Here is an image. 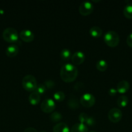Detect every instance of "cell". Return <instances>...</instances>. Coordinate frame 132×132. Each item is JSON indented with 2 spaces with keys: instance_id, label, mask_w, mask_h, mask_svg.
Wrapping results in <instances>:
<instances>
[{
  "instance_id": "1",
  "label": "cell",
  "mask_w": 132,
  "mask_h": 132,
  "mask_svg": "<svg viewBox=\"0 0 132 132\" xmlns=\"http://www.w3.org/2000/svg\"><path fill=\"white\" fill-rule=\"evenodd\" d=\"M78 76V69L74 64L67 63L62 66L60 69L61 79L65 82L75 81Z\"/></svg>"
},
{
  "instance_id": "2",
  "label": "cell",
  "mask_w": 132,
  "mask_h": 132,
  "mask_svg": "<svg viewBox=\"0 0 132 132\" xmlns=\"http://www.w3.org/2000/svg\"><path fill=\"white\" fill-rule=\"evenodd\" d=\"M104 40L107 46L110 47H116L119 45L120 38L119 34L116 32L109 30L105 34L104 36Z\"/></svg>"
},
{
  "instance_id": "3",
  "label": "cell",
  "mask_w": 132,
  "mask_h": 132,
  "mask_svg": "<svg viewBox=\"0 0 132 132\" xmlns=\"http://www.w3.org/2000/svg\"><path fill=\"white\" fill-rule=\"evenodd\" d=\"M22 86L27 91L34 92L37 86L36 78L32 75H27L22 80Z\"/></svg>"
},
{
  "instance_id": "4",
  "label": "cell",
  "mask_w": 132,
  "mask_h": 132,
  "mask_svg": "<svg viewBox=\"0 0 132 132\" xmlns=\"http://www.w3.org/2000/svg\"><path fill=\"white\" fill-rule=\"evenodd\" d=\"M3 38L5 41L10 43H16L19 38V34L16 29L13 28H6L3 32Z\"/></svg>"
},
{
  "instance_id": "5",
  "label": "cell",
  "mask_w": 132,
  "mask_h": 132,
  "mask_svg": "<svg viewBox=\"0 0 132 132\" xmlns=\"http://www.w3.org/2000/svg\"><path fill=\"white\" fill-rule=\"evenodd\" d=\"M95 97L94 95L89 93H85L83 94L80 97V102L82 105L86 108H90L93 106L95 103Z\"/></svg>"
},
{
  "instance_id": "6",
  "label": "cell",
  "mask_w": 132,
  "mask_h": 132,
  "mask_svg": "<svg viewBox=\"0 0 132 132\" xmlns=\"http://www.w3.org/2000/svg\"><path fill=\"white\" fill-rule=\"evenodd\" d=\"M55 102L54 101V100H53L52 99H49V98L45 99L41 104V110L44 113H46L53 112L55 109Z\"/></svg>"
},
{
  "instance_id": "7",
  "label": "cell",
  "mask_w": 132,
  "mask_h": 132,
  "mask_svg": "<svg viewBox=\"0 0 132 132\" xmlns=\"http://www.w3.org/2000/svg\"><path fill=\"white\" fill-rule=\"evenodd\" d=\"M122 117V112L119 108H111L108 113L109 120L113 123L119 122L121 120Z\"/></svg>"
},
{
  "instance_id": "8",
  "label": "cell",
  "mask_w": 132,
  "mask_h": 132,
  "mask_svg": "<svg viewBox=\"0 0 132 132\" xmlns=\"http://www.w3.org/2000/svg\"><path fill=\"white\" fill-rule=\"evenodd\" d=\"M93 5L90 1H83L79 6V12L80 14L86 16L91 14L93 12Z\"/></svg>"
},
{
  "instance_id": "9",
  "label": "cell",
  "mask_w": 132,
  "mask_h": 132,
  "mask_svg": "<svg viewBox=\"0 0 132 132\" xmlns=\"http://www.w3.org/2000/svg\"><path fill=\"white\" fill-rule=\"evenodd\" d=\"M19 36L21 39L22 41L27 43L32 42L34 39V34L33 32L28 29L23 30L21 31Z\"/></svg>"
},
{
  "instance_id": "10",
  "label": "cell",
  "mask_w": 132,
  "mask_h": 132,
  "mask_svg": "<svg viewBox=\"0 0 132 132\" xmlns=\"http://www.w3.org/2000/svg\"><path fill=\"white\" fill-rule=\"evenodd\" d=\"M85 54L81 51H77L73 54L71 57V61L74 64L80 65L82 63H84L85 60Z\"/></svg>"
},
{
  "instance_id": "11",
  "label": "cell",
  "mask_w": 132,
  "mask_h": 132,
  "mask_svg": "<svg viewBox=\"0 0 132 132\" xmlns=\"http://www.w3.org/2000/svg\"><path fill=\"white\" fill-rule=\"evenodd\" d=\"M129 88V82L127 81H125V80H122V81H120V82L117 84V86H116V90H117V92L122 94H124V93H126V92H128Z\"/></svg>"
},
{
  "instance_id": "12",
  "label": "cell",
  "mask_w": 132,
  "mask_h": 132,
  "mask_svg": "<svg viewBox=\"0 0 132 132\" xmlns=\"http://www.w3.org/2000/svg\"><path fill=\"white\" fill-rule=\"evenodd\" d=\"M19 52V47L16 45H11L6 49V54L9 57H14Z\"/></svg>"
},
{
  "instance_id": "13",
  "label": "cell",
  "mask_w": 132,
  "mask_h": 132,
  "mask_svg": "<svg viewBox=\"0 0 132 132\" xmlns=\"http://www.w3.org/2000/svg\"><path fill=\"white\" fill-rule=\"evenodd\" d=\"M53 132H70V130L67 124L60 122L54 126Z\"/></svg>"
},
{
  "instance_id": "14",
  "label": "cell",
  "mask_w": 132,
  "mask_h": 132,
  "mask_svg": "<svg viewBox=\"0 0 132 132\" xmlns=\"http://www.w3.org/2000/svg\"><path fill=\"white\" fill-rule=\"evenodd\" d=\"M87 127L85 124L78 122L72 126L71 132H87Z\"/></svg>"
},
{
  "instance_id": "15",
  "label": "cell",
  "mask_w": 132,
  "mask_h": 132,
  "mask_svg": "<svg viewBox=\"0 0 132 132\" xmlns=\"http://www.w3.org/2000/svg\"><path fill=\"white\" fill-rule=\"evenodd\" d=\"M28 101L32 105H37L40 102V95L35 92H33L29 95Z\"/></svg>"
},
{
  "instance_id": "16",
  "label": "cell",
  "mask_w": 132,
  "mask_h": 132,
  "mask_svg": "<svg viewBox=\"0 0 132 132\" xmlns=\"http://www.w3.org/2000/svg\"><path fill=\"white\" fill-rule=\"evenodd\" d=\"M89 34L93 37H100L102 34V30L97 26H94L90 28Z\"/></svg>"
},
{
  "instance_id": "17",
  "label": "cell",
  "mask_w": 132,
  "mask_h": 132,
  "mask_svg": "<svg viewBox=\"0 0 132 132\" xmlns=\"http://www.w3.org/2000/svg\"><path fill=\"white\" fill-rule=\"evenodd\" d=\"M71 57H72L71 52L69 49L64 48L60 52V57L64 61H67L69 60Z\"/></svg>"
},
{
  "instance_id": "18",
  "label": "cell",
  "mask_w": 132,
  "mask_h": 132,
  "mask_svg": "<svg viewBox=\"0 0 132 132\" xmlns=\"http://www.w3.org/2000/svg\"><path fill=\"white\" fill-rule=\"evenodd\" d=\"M123 13L126 18L132 19V3H128L124 6Z\"/></svg>"
},
{
  "instance_id": "19",
  "label": "cell",
  "mask_w": 132,
  "mask_h": 132,
  "mask_svg": "<svg viewBox=\"0 0 132 132\" xmlns=\"http://www.w3.org/2000/svg\"><path fill=\"white\" fill-rule=\"evenodd\" d=\"M108 64H107V62L105 60L101 59L97 61V64H96V67H97V70H98L100 72H104L107 70Z\"/></svg>"
},
{
  "instance_id": "20",
  "label": "cell",
  "mask_w": 132,
  "mask_h": 132,
  "mask_svg": "<svg viewBox=\"0 0 132 132\" xmlns=\"http://www.w3.org/2000/svg\"><path fill=\"white\" fill-rule=\"evenodd\" d=\"M128 103V98L126 95H121L117 99V104L119 107L124 108Z\"/></svg>"
},
{
  "instance_id": "21",
  "label": "cell",
  "mask_w": 132,
  "mask_h": 132,
  "mask_svg": "<svg viewBox=\"0 0 132 132\" xmlns=\"http://www.w3.org/2000/svg\"><path fill=\"white\" fill-rule=\"evenodd\" d=\"M67 104H68L69 107L71 109H77L79 107L78 101L75 97H72L69 99L68 102H67Z\"/></svg>"
},
{
  "instance_id": "22",
  "label": "cell",
  "mask_w": 132,
  "mask_h": 132,
  "mask_svg": "<svg viewBox=\"0 0 132 132\" xmlns=\"http://www.w3.org/2000/svg\"><path fill=\"white\" fill-rule=\"evenodd\" d=\"M65 94L62 91H58L55 92L53 95V98L57 102H62L65 99Z\"/></svg>"
},
{
  "instance_id": "23",
  "label": "cell",
  "mask_w": 132,
  "mask_h": 132,
  "mask_svg": "<svg viewBox=\"0 0 132 132\" xmlns=\"http://www.w3.org/2000/svg\"><path fill=\"white\" fill-rule=\"evenodd\" d=\"M62 119V116L60 112H54L51 113L50 116V119L53 122H58Z\"/></svg>"
},
{
  "instance_id": "24",
  "label": "cell",
  "mask_w": 132,
  "mask_h": 132,
  "mask_svg": "<svg viewBox=\"0 0 132 132\" xmlns=\"http://www.w3.org/2000/svg\"><path fill=\"white\" fill-rule=\"evenodd\" d=\"M45 91H46V87L45 86V85H43V84H39V85H37V86H36V89L34 92H35L40 95L41 94H44Z\"/></svg>"
},
{
  "instance_id": "25",
  "label": "cell",
  "mask_w": 132,
  "mask_h": 132,
  "mask_svg": "<svg viewBox=\"0 0 132 132\" xmlns=\"http://www.w3.org/2000/svg\"><path fill=\"white\" fill-rule=\"evenodd\" d=\"M88 117H88L87 115L85 113H84V112H83V113H81L80 115H79L78 120L79 121H80V122H81V123L85 124Z\"/></svg>"
},
{
  "instance_id": "26",
  "label": "cell",
  "mask_w": 132,
  "mask_h": 132,
  "mask_svg": "<svg viewBox=\"0 0 132 132\" xmlns=\"http://www.w3.org/2000/svg\"><path fill=\"white\" fill-rule=\"evenodd\" d=\"M44 85L46 87V88L51 89L55 86V83L53 80H47L44 82Z\"/></svg>"
},
{
  "instance_id": "27",
  "label": "cell",
  "mask_w": 132,
  "mask_h": 132,
  "mask_svg": "<svg viewBox=\"0 0 132 132\" xmlns=\"http://www.w3.org/2000/svg\"><path fill=\"white\" fill-rule=\"evenodd\" d=\"M94 124H95V120H94V119L92 117H89L85 125H86V126L87 125V126H93Z\"/></svg>"
},
{
  "instance_id": "28",
  "label": "cell",
  "mask_w": 132,
  "mask_h": 132,
  "mask_svg": "<svg viewBox=\"0 0 132 132\" xmlns=\"http://www.w3.org/2000/svg\"><path fill=\"white\" fill-rule=\"evenodd\" d=\"M126 43L127 44H128V46L132 48V33H131L130 34L128 35V36L127 37Z\"/></svg>"
},
{
  "instance_id": "29",
  "label": "cell",
  "mask_w": 132,
  "mask_h": 132,
  "mask_svg": "<svg viewBox=\"0 0 132 132\" xmlns=\"http://www.w3.org/2000/svg\"><path fill=\"white\" fill-rule=\"evenodd\" d=\"M84 84L82 83V82H78V83H76V85H75V89L76 90H81V89H82L83 88H84Z\"/></svg>"
},
{
  "instance_id": "30",
  "label": "cell",
  "mask_w": 132,
  "mask_h": 132,
  "mask_svg": "<svg viewBox=\"0 0 132 132\" xmlns=\"http://www.w3.org/2000/svg\"><path fill=\"white\" fill-rule=\"evenodd\" d=\"M116 93H117V90L114 88H111L108 91V94L111 96H114V95H116Z\"/></svg>"
},
{
  "instance_id": "31",
  "label": "cell",
  "mask_w": 132,
  "mask_h": 132,
  "mask_svg": "<svg viewBox=\"0 0 132 132\" xmlns=\"http://www.w3.org/2000/svg\"><path fill=\"white\" fill-rule=\"evenodd\" d=\"M23 132H38V131L37 130H36L35 128H34L30 127V128H26L25 130L23 131Z\"/></svg>"
},
{
  "instance_id": "32",
  "label": "cell",
  "mask_w": 132,
  "mask_h": 132,
  "mask_svg": "<svg viewBox=\"0 0 132 132\" xmlns=\"http://www.w3.org/2000/svg\"><path fill=\"white\" fill-rule=\"evenodd\" d=\"M40 132H47V131H41Z\"/></svg>"
},
{
  "instance_id": "33",
  "label": "cell",
  "mask_w": 132,
  "mask_h": 132,
  "mask_svg": "<svg viewBox=\"0 0 132 132\" xmlns=\"http://www.w3.org/2000/svg\"><path fill=\"white\" fill-rule=\"evenodd\" d=\"M90 132H96V131H90Z\"/></svg>"
}]
</instances>
